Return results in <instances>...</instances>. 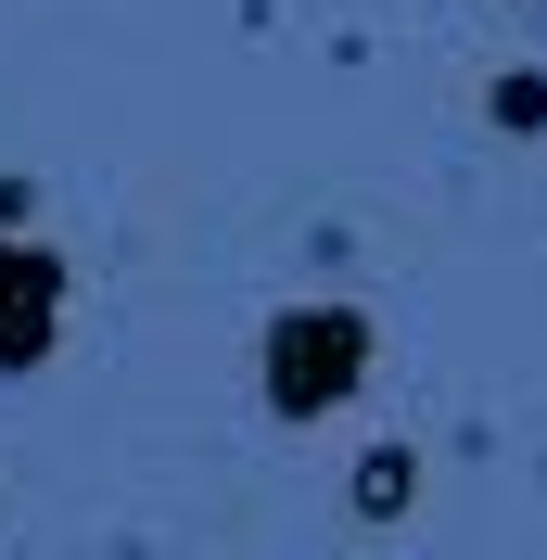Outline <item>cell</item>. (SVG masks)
Instances as JSON below:
<instances>
[{
	"label": "cell",
	"mask_w": 547,
	"mask_h": 560,
	"mask_svg": "<svg viewBox=\"0 0 547 560\" xmlns=\"http://www.w3.org/2000/svg\"><path fill=\"white\" fill-rule=\"evenodd\" d=\"M51 306H65V268L26 255V243H0V370H26L51 345Z\"/></svg>",
	"instance_id": "2"
},
{
	"label": "cell",
	"mask_w": 547,
	"mask_h": 560,
	"mask_svg": "<svg viewBox=\"0 0 547 560\" xmlns=\"http://www.w3.org/2000/svg\"><path fill=\"white\" fill-rule=\"evenodd\" d=\"M497 128H547V77H497Z\"/></svg>",
	"instance_id": "4"
},
{
	"label": "cell",
	"mask_w": 547,
	"mask_h": 560,
	"mask_svg": "<svg viewBox=\"0 0 547 560\" xmlns=\"http://www.w3.org/2000/svg\"><path fill=\"white\" fill-rule=\"evenodd\" d=\"M357 370H370V318H357V306H293V318L268 331V408H280V420L344 408Z\"/></svg>",
	"instance_id": "1"
},
{
	"label": "cell",
	"mask_w": 547,
	"mask_h": 560,
	"mask_svg": "<svg viewBox=\"0 0 547 560\" xmlns=\"http://www.w3.org/2000/svg\"><path fill=\"white\" fill-rule=\"evenodd\" d=\"M408 497H420V458L408 446H370V458H357V510H370V523H395Z\"/></svg>",
	"instance_id": "3"
}]
</instances>
